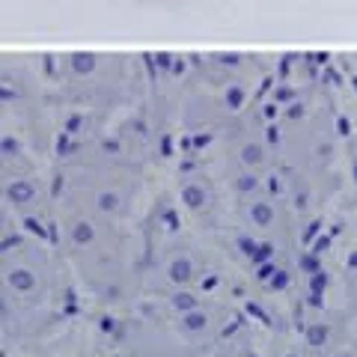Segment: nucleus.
<instances>
[{
	"instance_id": "obj_1",
	"label": "nucleus",
	"mask_w": 357,
	"mask_h": 357,
	"mask_svg": "<svg viewBox=\"0 0 357 357\" xmlns=\"http://www.w3.org/2000/svg\"><path fill=\"white\" fill-rule=\"evenodd\" d=\"M6 197L13 199V206H27L36 199V185L27 182V178H18V182H13L6 188Z\"/></svg>"
},
{
	"instance_id": "obj_2",
	"label": "nucleus",
	"mask_w": 357,
	"mask_h": 357,
	"mask_svg": "<svg viewBox=\"0 0 357 357\" xmlns=\"http://www.w3.org/2000/svg\"><path fill=\"white\" fill-rule=\"evenodd\" d=\"M6 280H9V286H13V289H18V292H30V289L36 286V274L27 271V268H13Z\"/></svg>"
},
{
	"instance_id": "obj_3",
	"label": "nucleus",
	"mask_w": 357,
	"mask_h": 357,
	"mask_svg": "<svg viewBox=\"0 0 357 357\" xmlns=\"http://www.w3.org/2000/svg\"><path fill=\"white\" fill-rule=\"evenodd\" d=\"M194 277V265L188 256H178V259L170 262V280L173 283H188Z\"/></svg>"
},
{
	"instance_id": "obj_4",
	"label": "nucleus",
	"mask_w": 357,
	"mask_h": 357,
	"mask_svg": "<svg viewBox=\"0 0 357 357\" xmlns=\"http://www.w3.org/2000/svg\"><path fill=\"white\" fill-rule=\"evenodd\" d=\"M250 220L256 227H271L274 223V206L271 203H253L250 206Z\"/></svg>"
},
{
	"instance_id": "obj_5",
	"label": "nucleus",
	"mask_w": 357,
	"mask_h": 357,
	"mask_svg": "<svg viewBox=\"0 0 357 357\" xmlns=\"http://www.w3.org/2000/svg\"><path fill=\"white\" fill-rule=\"evenodd\" d=\"M182 203H185L188 208L206 206V191H203V185H185V188H182Z\"/></svg>"
},
{
	"instance_id": "obj_6",
	"label": "nucleus",
	"mask_w": 357,
	"mask_h": 357,
	"mask_svg": "<svg viewBox=\"0 0 357 357\" xmlns=\"http://www.w3.org/2000/svg\"><path fill=\"white\" fill-rule=\"evenodd\" d=\"M206 325H208V319H206L203 310H191V312H185V319H182V328H185L188 333L206 331Z\"/></svg>"
},
{
	"instance_id": "obj_7",
	"label": "nucleus",
	"mask_w": 357,
	"mask_h": 357,
	"mask_svg": "<svg viewBox=\"0 0 357 357\" xmlns=\"http://www.w3.org/2000/svg\"><path fill=\"white\" fill-rule=\"evenodd\" d=\"M325 342H328V325L316 321V325L307 328V345H312V349H321Z\"/></svg>"
},
{
	"instance_id": "obj_8",
	"label": "nucleus",
	"mask_w": 357,
	"mask_h": 357,
	"mask_svg": "<svg viewBox=\"0 0 357 357\" xmlns=\"http://www.w3.org/2000/svg\"><path fill=\"white\" fill-rule=\"evenodd\" d=\"M72 238H75V244H89V241L96 238V229H93V223H89V220L75 223V229H72Z\"/></svg>"
},
{
	"instance_id": "obj_9",
	"label": "nucleus",
	"mask_w": 357,
	"mask_h": 357,
	"mask_svg": "<svg viewBox=\"0 0 357 357\" xmlns=\"http://www.w3.org/2000/svg\"><path fill=\"white\" fill-rule=\"evenodd\" d=\"M274 259V244H268V241H262L259 248H256V253L250 256V262L259 268V265H265V262H271Z\"/></svg>"
},
{
	"instance_id": "obj_10",
	"label": "nucleus",
	"mask_w": 357,
	"mask_h": 357,
	"mask_svg": "<svg viewBox=\"0 0 357 357\" xmlns=\"http://www.w3.org/2000/svg\"><path fill=\"white\" fill-rule=\"evenodd\" d=\"M173 307H176L178 312H191V310H197V298L188 295V292H176V295H173Z\"/></svg>"
},
{
	"instance_id": "obj_11",
	"label": "nucleus",
	"mask_w": 357,
	"mask_h": 357,
	"mask_svg": "<svg viewBox=\"0 0 357 357\" xmlns=\"http://www.w3.org/2000/svg\"><path fill=\"white\" fill-rule=\"evenodd\" d=\"M325 289H328V274L319 268L316 274H310V292H321V295H325Z\"/></svg>"
},
{
	"instance_id": "obj_12",
	"label": "nucleus",
	"mask_w": 357,
	"mask_h": 357,
	"mask_svg": "<svg viewBox=\"0 0 357 357\" xmlns=\"http://www.w3.org/2000/svg\"><path fill=\"white\" fill-rule=\"evenodd\" d=\"M241 161L244 164H259L262 161V149L256 146V143H248V146L241 149Z\"/></svg>"
},
{
	"instance_id": "obj_13",
	"label": "nucleus",
	"mask_w": 357,
	"mask_h": 357,
	"mask_svg": "<svg viewBox=\"0 0 357 357\" xmlns=\"http://www.w3.org/2000/svg\"><path fill=\"white\" fill-rule=\"evenodd\" d=\"M236 188H238V191H244V194H248V191H256V188H259V178H256L253 173H241V176H238V182H236Z\"/></svg>"
},
{
	"instance_id": "obj_14",
	"label": "nucleus",
	"mask_w": 357,
	"mask_h": 357,
	"mask_svg": "<svg viewBox=\"0 0 357 357\" xmlns=\"http://www.w3.org/2000/svg\"><path fill=\"white\" fill-rule=\"evenodd\" d=\"M298 265H301V268H304V271H307V274H316V271H319V268H321V265H319V256H316V253H312V250H310V253H304V256H301V259H298Z\"/></svg>"
},
{
	"instance_id": "obj_15",
	"label": "nucleus",
	"mask_w": 357,
	"mask_h": 357,
	"mask_svg": "<svg viewBox=\"0 0 357 357\" xmlns=\"http://www.w3.org/2000/svg\"><path fill=\"white\" fill-rule=\"evenodd\" d=\"M119 206V197L114 191H105V194H98V208L102 211H114Z\"/></svg>"
},
{
	"instance_id": "obj_16",
	"label": "nucleus",
	"mask_w": 357,
	"mask_h": 357,
	"mask_svg": "<svg viewBox=\"0 0 357 357\" xmlns=\"http://www.w3.org/2000/svg\"><path fill=\"white\" fill-rule=\"evenodd\" d=\"M286 286H289V274H286V271H280V268H277V274L271 277V280H268V289H274V292H283Z\"/></svg>"
},
{
	"instance_id": "obj_17",
	"label": "nucleus",
	"mask_w": 357,
	"mask_h": 357,
	"mask_svg": "<svg viewBox=\"0 0 357 357\" xmlns=\"http://www.w3.org/2000/svg\"><path fill=\"white\" fill-rule=\"evenodd\" d=\"M244 310H248V316H256V319H259L262 325H271V319H268V312H265L259 304H250V301H248V307H244Z\"/></svg>"
},
{
	"instance_id": "obj_18",
	"label": "nucleus",
	"mask_w": 357,
	"mask_h": 357,
	"mask_svg": "<svg viewBox=\"0 0 357 357\" xmlns=\"http://www.w3.org/2000/svg\"><path fill=\"white\" fill-rule=\"evenodd\" d=\"M274 274H277V265H274V262H265V265H259V274H256V280L268 283V280H271Z\"/></svg>"
},
{
	"instance_id": "obj_19",
	"label": "nucleus",
	"mask_w": 357,
	"mask_h": 357,
	"mask_svg": "<svg viewBox=\"0 0 357 357\" xmlns=\"http://www.w3.org/2000/svg\"><path fill=\"white\" fill-rule=\"evenodd\" d=\"M24 227H27V232H33V236H39V238L48 236V232H45V227H42L36 218H24Z\"/></svg>"
},
{
	"instance_id": "obj_20",
	"label": "nucleus",
	"mask_w": 357,
	"mask_h": 357,
	"mask_svg": "<svg viewBox=\"0 0 357 357\" xmlns=\"http://www.w3.org/2000/svg\"><path fill=\"white\" fill-rule=\"evenodd\" d=\"M238 248H241L244 256H253L256 248H259V241H253V238H248V236H241V238H238Z\"/></svg>"
},
{
	"instance_id": "obj_21",
	"label": "nucleus",
	"mask_w": 357,
	"mask_h": 357,
	"mask_svg": "<svg viewBox=\"0 0 357 357\" xmlns=\"http://www.w3.org/2000/svg\"><path fill=\"white\" fill-rule=\"evenodd\" d=\"M331 238H333V236H319L316 241H312V253H316V256L325 253V250L331 248Z\"/></svg>"
},
{
	"instance_id": "obj_22",
	"label": "nucleus",
	"mask_w": 357,
	"mask_h": 357,
	"mask_svg": "<svg viewBox=\"0 0 357 357\" xmlns=\"http://www.w3.org/2000/svg\"><path fill=\"white\" fill-rule=\"evenodd\" d=\"M241 98H244V96H241V89H238V86H232L229 93H227V102H229V107H232V110H238Z\"/></svg>"
},
{
	"instance_id": "obj_23",
	"label": "nucleus",
	"mask_w": 357,
	"mask_h": 357,
	"mask_svg": "<svg viewBox=\"0 0 357 357\" xmlns=\"http://www.w3.org/2000/svg\"><path fill=\"white\" fill-rule=\"evenodd\" d=\"M319 232H321V220H312V223H310V227L304 229V241H312V238H316V236H319Z\"/></svg>"
},
{
	"instance_id": "obj_24",
	"label": "nucleus",
	"mask_w": 357,
	"mask_h": 357,
	"mask_svg": "<svg viewBox=\"0 0 357 357\" xmlns=\"http://www.w3.org/2000/svg\"><path fill=\"white\" fill-rule=\"evenodd\" d=\"M3 155L6 158H13V155H18V143L13 137H3Z\"/></svg>"
},
{
	"instance_id": "obj_25",
	"label": "nucleus",
	"mask_w": 357,
	"mask_h": 357,
	"mask_svg": "<svg viewBox=\"0 0 357 357\" xmlns=\"http://www.w3.org/2000/svg\"><path fill=\"white\" fill-rule=\"evenodd\" d=\"M75 69L77 72H89L93 69V57H75Z\"/></svg>"
},
{
	"instance_id": "obj_26",
	"label": "nucleus",
	"mask_w": 357,
	"mask_h": 357,
	"mask_svg": "<svg viewBox=\"0 0 357 357\" xmlns=\"http://www.w3.org/2000/svg\"><path fill=\"white\" fill-rule=\"evenodd\" d=\"M98 328H102L105 333H114V331H116V319H114V316H105L102 321H98Z\"/></svg>"
},
{
	"instance_id": "obj_27",
	"label": "nucleus",
	"mask_w": 357,
	"mask_h": 357,
	"mask_svg": "<svg viewBox=\"0 0 357 357\" xmlns=\"http://www.w3.org/2000/svg\"><path fill=\"white\" fill-rule=\"evenodd\" d=\"M164 220H167V229H178V218H176V211H173V208H167V211H164Z\"/></svg>"
},
{
	"instance_id": "obj_28",
	"label": "nucleus",
	"mask_w": 357,
	"mask_h": 357,
	"mask_svg": "<svg viewBox=\"0 0 357 357\" xmlns=\"http://www.w3.org/2000/svg\"><path fill=\"white\" fill-rule=\"evenodd\" d=\"M321 301H325L321 292H310V307H321Z\"/></svg>"
},
{
	"instance_id": "obj_29",
	"label": "nucleus",
	"mask_w": 357,
	"mask_h": 357,
	"mask_svg": "<svg viewBox=\"0 0 357 357\" xmlns=\"http://www.w3.org/2000/svg\"><path fill=\"white\" fill-rule=\"evenodd\" d=\"M21 244V238L18 236H13V238H3V250H9V248H18Z\"/></svg>"
},
{
	"instance_id": "obj_30",
	"label": "nucleus",
	"mask_w": 357,
	"mask_h": 357,
	"mask_svg": "<svg viewBox=\"0 0 357 357\" xmlns=\"http://www.w3.org/2000/svg\"><path fill=\"white\" fill-rule=\"evenodd\" d=\"M268 188H271V194H277V191H280V182H277V176H271V178H268Z\"/></svg>"
},
{
	"instance_id": "obj_31",
	"label": "nucleus",
	"mask_w": 357,
	"mask_h": 357,
	"mask_svg": "<svg viewBox=\"0 0 357 357\" xmlns=\"http://www.w3.org/2000/svg\"><path fill=\"white\" fill-rule=\"evenodd\" d=\"M105 149L107 152H119V143L116 140H105Z\"/></svg>"
},
{
	"instance_id": "obj_32",
	"label": "nucleus",
	"mask_w": 357,
	"mask_h": 357,
	"mask_svg": "<svg viewBox=\"0 0 357 357\" xmlns=\"http://www.w3.org/2000/svg\"><path fill=\"white\" fill-rule=\"evenodd\" d=\"M340 134H349V119H340Z\"/></svg>"
},
{
	"instance_id": "obj_33",
	"label": "nucleus",
	"mask_w": 357,
	"mask_h": 357,
	"mask_svg": "<svg viewBox=\"0 0 357 357\" xmlns=\"http://www.w3.org/2000/svg\"><path fill=\"white\" fill-rule=\"evenodd\" d=\"M349 268H357V253H351V256H349Z\"/></svg>"
},
{
	"instance_id": "obj_34",
	"label": "nucleus",
	"mask_w": 357,
	"mask_h": 357,
	"mask_svg": "<svg viewBox=\"0 0 357 357\" xmlns=\"http://www.w3.org/2000/svg\"><path fill=\"white\" fill-rule=\"evenodd\" d=\"M250 357H256V354H250Z\"/></svg>"
},
{
	"instance_id": "obj_35",
	"label": "nucleus",
	"mask_w": 357,
	"mask_h": 357,
	"mask_svg": "<svg viewBox=\"0 0 357 357\" xmlns=\"http://www.w3.org/2000/svg\"><path fill=\"white\" fill-rule=\"evenodd\" d=\"M340 357H345V354H340Z\"/></svg>"
},
{
	"instance_id": "obj_36",
	"label": "nucleus",
	"mask_w": 357,
	"mask_h": 357,
	"mask_svg": "<svg viewBox=\"0 0 357 357\" xmlns=\"http://www.w3.org/2000/svg\"><path fill=\"white\" fill-rule=\"evenodd\" d=\"M292 357H295V354H292Z\"/></svg>"
}]
</instances>
